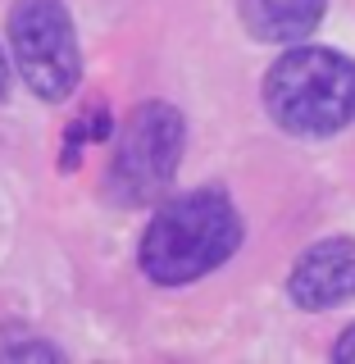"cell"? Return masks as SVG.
Masks as SVG:
<instances>
[{
	"instance_id": "obj_6",
	"label": "cell",
	"mask_w": 355,
	"mask_h": 364,
	"mask_svg": "<svg viewBox=\"0 0 355 364\" xmlns=\"http://www.w3.org/2000/svg\"><path fill=\"white\" fill-rule=\"evenodd\" d=\"M324 18V0H242V23L255 41L287 46L310 37Z\"/></svg>"
},
{
	"instance_id": "obj_8",
	"label": "cell",
	"mask_w": 355,
	"mask_h": 364,
	"mask_svg": "<svg viewBox=\"0 0 355 364\" xmlns=\"http://www.w3.org/2000/svg\"><path fill=\"white\" fill-rule=\"evenodd\" d=\"M333 360H337V364H355V323H351L346 333L337 337V346H333Z\"/></svg>"
},
{
	"instance_id": "obj_4",
	"label": "cell",
	"mask_w": 355,
	"mask_h": 364,
	"mask_svg": "<svg viewBox=\"0 0 355 364\" xmlns=\"http://www.w3.org/2000/svg\"><path fill=\"white\" fill-rule=\"evenodd\" d=\"M9 46L23 82L41 100H64L83 77L78 32L64 0H14L9 9Z\"/></svg>"
},
{
	"instance_id": "obj_1",
	"label": "cell",
	"mask_w": 355,
	"mask_h": 364,
	"mask_svg": "<svg viewBox=\"0 0 355 364\" xmlns=\"http://www.w3.org/2000/svg\"><path fill=\"white\" fill-rule=\"evenodd\" d=\"M242 246V219L223 191L205 187L169 200L142 232V269L146 278L182 287L196 282L210 269H219Z\"/></svg>"
},
{
	"instance_id": "obj_7",
	"label": "cell",
	"mask_w": 355,
	"mask_h": 364,
	"mask_svg": "<svg viewBox=\"0 0 355 364\" xmlns=\"http://www.w3.org/2000/svg\"><path fill=\"white\" fill-rule=\"evenodd\" d=\"M0 355L5 360H64V350L60 346H51V341H37V337H18V341H9V337H0Z\"/></svg>"
},
{
	"instance_id": "obj_9",
	"label": "cell",
	"mask_w": 355,
	"mask_h": 364,
	"mask_svg": "<svg viewBox=\"0 0 355 364\" xmlns=\"http://www.w3.org/2000/svg\"><path fill=\"white\" fill-rule=\"evenodd\" d=\"M5 87H9V64H5V50H0V96H5Z\"/></svg>"
},
{
	"instance_id": "obj_3",
	"label": "cell",
	"mask_w": 355,
	"mask_h": 364,
	"mask_svg": "<svg viewBox=\"0 0 355 364\" xmlns=\"http://www.w3.org/2000/svg\"><path fill=\"white\" fill-rule=\"evenodd\" d=\"M182 114L169 100H146L132 109V119L119 132V151L110 164L105 191L119 205H146L174 182L182 159Z\"/></svg>"
},
{
	"instance_id": "obj_2",
	"label": "cell",
	"mask_w": 355,
	"mask_h": 364,
	"mask_svg": "<svg viewBox=\"0 0 355 364\" xmlns=\"http://www.w3.org/2000/svg\"><path fill=\"white\" fill-rule=\"evenodd\" d=\"M265 105L296 136L341 132L355 119V64L324 46H296L269 68Z\"/></svg>"
},
{
	"instance_id": "obj_5",
	"label": "cell",
	"mask_w": 355,
	"mask_h": 364,
	"mask_svg": "<svg viewBox=\"0 0 355 364\" xmlns=\"http://www.w3.org/2000/svg\"><path fill=\"white\" fill-rule=\"evenodd\" d=\"M287 296L301 310H337L355 301V242L328 237L310 246L287 273Z\"/></svg>"
}]
</instances>
